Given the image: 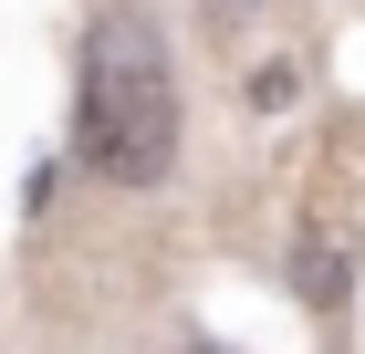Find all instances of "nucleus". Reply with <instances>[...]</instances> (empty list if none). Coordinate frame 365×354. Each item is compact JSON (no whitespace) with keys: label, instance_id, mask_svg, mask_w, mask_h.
I'll return each instance as SVG.
<instances>
[{"label":"nucleus","instance_id":"f03ea898","mask_svg":"<svg viewBox=\"0 0 365 354\" xmlns=\"http://www.w3.org/2000/svg\"><path fill=\"white\" fill-rule=\"evenodd\" d=\"M209 11H220V21H240V11H251V0H209Z\"/></svg>","mask_w":365,"mask_h":354},{"label":"nucleus","instance_id":"f257e3e1","mask_svg":"<svg viewBox=\"0 0 365 354\" xmlns=\"http://www.w3.org/2000/svg\"><path fill=\"white\" fill-rule=\"evenodd\" d=\"M73 157L105 188H157L178 167V63L146 11H94L73 83Z\"/></svg>","mask_w":365,"mask_h":354}]
</instances>
